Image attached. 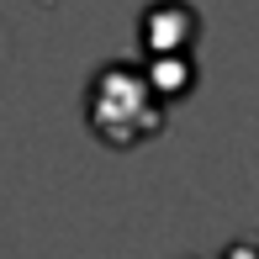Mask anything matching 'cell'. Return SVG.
Returning a JSON list of instances; mask_svg holds the SVG:
<instances>
[{"label":"cell","mask_w":259,"mask_h":259,"mask_svg":"<svg viewBox=\"0 0 259 259\" xmlns=\"http://www.w3.org/2000/svg\"><path fill=\"white\" fill-rule=\"evenodd\" d=\"M85 116H90V133L101 143L138 148L143 138H154L164 127V90L154 85V74H143L133 64H106L90 79Z\"/></svg>","instance_id":"1"},{"label":"cell","mask_w":259,"mask_h":259,"mask_svg":"<svg viewBox=\"0 0 259 259\" xmlns=\"http://www.w3.org/2000/svg\"><path fill=\"white\" fill-rule=\"evenodd\" d=\"M228 259H238V249H233V254H228Z\"/></svg>","instance_id":"2"}]
</instances>
